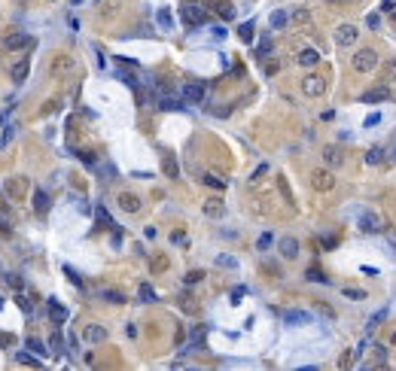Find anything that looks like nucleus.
<instances>
[{
	"label": "nucleus",
	"instance_id": "obj_1",
	"mask_svg": "<svg viewBox=\"0 0 396 371\" xmlns=\"http://www.w3.org/2000/svg\"><path fill=\"white\" fill-rule=\"evenodd\" d=\"M354 67H357V73H372L378 67V55L372 49H360L354 55Z\"/></svg>",
	"mask_w": 396,
	"mask_h": 371
},
{
	"label": "nucleus",
	"instance_id": "obj_2",
	"mask_svg": "<svg viewBox=\"0 0 396 371\" xmlns=\"http://www.w3.org/2000/svg\"><path fill=\"white\" fill-rule=\"evenodd\" d=\"M360 231H366V234H378L384 231V222L378 213H372V210H363L360 213Z\"/></svg>",
	"mask_w": 396,
	"mask_h": 371
},
{
	"label": "nucleus",
	"instance_id": "obj_3",
	"mask_svg": "<svg viewBox=\"0 0 396 371\" xmlns=\"http://www.w3.org/2000/svg\"><path fill=\"white\" fill-rule=\"evenodd\" d=\"M180 13H183V21H186V25H205V21H207V13H205L198 3H186Z\"/></svg>",
	"mask_w": 396,
	"mask_h": 371
},
{
	"label": "nucleus",
	"instance_id": "obj_4",
	"mask_svg": "<svg viewBox=\"0 0 396 371\" xmlns=\"http://www.w3.org/2000/svg\"><path fill=\"white\" fill-rule=\"evenodd\" d=\"M357 37H360L357 25H342V28L335 31V43H338V46H354Z\"/></svg>",
	"mask_w": 396,
	"mask_h": 371
},
{
	"label": "nucleus",
	"instance_id": "obj_5",
	"mask_svg": "<svg viewBox=\"0 0 396 371\" xmlns=\"http://www.w3.org/2000/svg\"><path fill=\"white\" fill-rule=\"evenodd\" d=\"M302 92L308 95V97H320L326 92V82L320 80V76H305V80H302Z\"/></svg>",
	"mask_w": 396,
	"mask_h": 371
},
{
	"label": "nucleus",
	"instance_id": "obj_6",
	"mask_svg": "<svg viewBox=\"0 0 396 371\" xmlns=\"http://www.w3.org/2000/svg\"><path fill=\"white\" fill-rule=\"evenodd\" d=\"M308 323H311V313L308 310H284V325L299 329V325H308Z\"/></svg>",
	"mask_w": 396,
	"mask_h": 371
},
{
	"label": "nucleus",
	"instance_id": "obj_7",
	"mask_svg": "<svg viewBox=\"0 0 396 371\" xmlns=\"http://www.w3.org/2000/svg\"><path fill=\"white\" fill-rule=\"evenodd\" d=\"M31 43H34L31 33H13V37H6V40H3V46H6L9 52H16V49H28Z\"/></svg>",
	"mask_w": 396,
	"mask_h": 371
},
{
	"label": "nucleus",
	"instance_id": "obj_8",
	"mask_svg": "<svg viewBox=\"0 0 396 371\" xmlns=\"http://www.w3.org/2000/svg\"><path fill=\"white\" fill-rule=\"evenodd\" d=\"M83 338H86L88 344H104V341H107V329H104V325H86V329H83Z\"/></svg>",
	"mask_w": 396,
	"mask_h": 371
},
{
	"label": "nucleus",
	"instance_id": "obj_9",
	"mask_svg": "<svg viewBox=\"0 0 396 371\" xmlns=\"http://www.w3.org/2000/svg\"><path fill=\"white\" fill-rule=\"evenodd\" d=\"M277 250H280V256H284V258H296V256H299V241H296V238H280V241H277Z\"/></svg>",
	"mask_w": 396,
	"mask_h": 371
},
{
	"label": "nucleus",
	"instance_id": "obj_10",
	"mask_svg": "<svg viewBox=\"0 0 396 371\" xmlns=\"http://www.w3.org/2000/svg\"><path fill=\"white\" fill-rule=\"evenodd\" d=\"M183 97L192 100V104H201L205 100V85H198V82H186L183 85Z\"/></svg>",
	"mask_w": 396,
	"mask_h": 371
},
{
	"label": "nucleus",
	"instance_id": "obj_11",
	"mask_svg": "<svg viewBox=\"0 0 396 371\" xmlns=\"http://www.w3.org/2000/svg\"><path fill=\"white\" fill-rule=\"evenodd\" d=\"M49 320H52L55 325H61V323L67 320V310L58 305V298H49Z\"/></svg>",
	"mask_w": 396,
	"mask_h": 371
},
{
	"label": "nucleus",
	"instance_id": "obj_12",
	"mask_svg": "<svg viewBox=\"0 0 396 371\" xmlns=\"http://www.w3.org/2000/svg\"><path fill=\"white\" fill-rule=\"evenodd\" d=\"M332 183H335V179L326 174V171H317V174H314V189H320V192H329Z\"/></svg>",
	"mask_w": 396,
	"mask_h": 371
},
{
	"label": "nucleus",
	"instance_id": "obj_13",
	"mask_svg": "<svg viewBox=\"0 0 396 371\" xmlns=\"http://www.w3.org/2000/svg\"><path fill=\"white\" fill-rule=\"evenodd\" d=\"M387 97H390L387 88H372V92H366L360 100H363V104H378V100H387Z\"/></svg>",
	"mask_w": 396,
	"mask_h": 371
},
{
	"label": "nucleus",
	"instance_id": "obj_14",
	"mask_svg": "<svg viewBox=\"0 0 396 371\" xmlns=\"http://www.w3.org/2000/svg\"><path fill=\"white\" fill-rule=\"evenodd\" d=\"M28 70H31V61L21 58V61L13 67V82H25V80H28Z\"/></svg>",
	"mask_w": 396,
	"mask_h": 371
},
{
	"label": "nucleus",
	"instance_id": "obj_15",
	"mask_svg": "<svg viewBox=\"0 0 396 371\" xmlns=\"http://www.w3.org/2000/svg\"><path fill=\"white\" fill-rule=\"evenodd\" d=\"M119 207L125 210V213H138V210H140V198H134V195H119Z\"/></svg>",
	"mask_w": 396,
	"mask_h": 371
},
{
	"label": "nucleus",
	"instance_id": "obj_16",
	"mask_svg": "<svg viewBox=\"0 0 396 371\" xmlns=\"http://www.w3.org/2000/svg\"><path fill=\"white\" fill-rule=\"evenodd\" d=\"M223 213H225L223 201H217V198H213V201H205V216H213V219H220Z\"/></svg>",
	"mask_w": 396,
	"mask_h": 371
},
{
	"label": "nucleus",
	"instance_id": "obj_17",
	"mask_svg": "<svg viewBox=\"0 0 396 371\" xmlns=\"http://www.w3.org/2000/svg\"><path fill=\"white\" fill-rule=\"evenodd\" d=\"M296 61H299L302 67H314L317 61H320V55H317L314 49H302V52H299V58H296Z\"/></svg>",
	"mask_w": 396,
	"mask_h": 371
},
{
	"label": "nucleus",
	"instance_id": "obj_18",
	"mask_svg": "<svg viewBox=\"0 0 396 371\" xmlns=\"http://www.w3.org/2000/svg\"><path fill=\"white\" fill-rule=\"evenodd\" d=\"M34 210H37V213H46V210H49V195L43 192V189L34 192Z\"/></svg>",
	"mask_w": 396,
	"mask_h": 371
},
{
	"label": "nucleus",
	"instance_id": "obj_19",
	"mask_svg": "<svg viewBox=\"0 0 396 371\" xmlns=\"http://www.w3.org/2000/svg\"><path fill=\"white\" fill-rule=\"evenodd\" d=\"M323 159H326V164H332V167H338V164L344 161V159H342V149H335V146H326Z\"/></svg>",
	"mask_w": 396,
	"mask_h": 371
},
{
	"label": "nucleus",
	"instance_id": "obj_20",
	"mask_svg": "<svg viewBox=\"0 0 396 371\" xmlns=\"http://www.w3.org/2000/svg\"><path fill=\"white\" fill-rule=\"evenodd\" d=\"M213 9H217V13H220V18H225V21H232V18H235V6L229 3V0H220V3L213 6Z\"/></svg>",
	"mask_w": 396,
	"mask_h": 371
},
{
	"label": "nucleus",
	"instance_id": "obj_21",
	"mask_svg": "<svg viewBox=\"0 0 396 371\" xmlns=\"http://www.w3.org/2000/svg\"><path fill=\"white\" fill-rule=\"evenodd\" d=\"M201 341H205V329H201V325H198V329H192V341L186 344V353L198 350V347H201Z\"/></svg>",
	"mask_w": 396,
	"mask_h": 371
},
{
	"label": "nucleus",
	"instance_id": "obj_22",
	"mask_svg": "<svg viewBox=\"0 0 396 371\" xmlns=\"http://www.w3.org/2000/svg\"><path fill=\"white\" fill-rule=\"evenodd\" d=\"M268 21H271V28H275V31H280V28H284L287 21H290V16L284 13V9H275V13H271V18H268Z\"/></svg>",
	"mask_w": 396,
	"mask_h": 371
},
{
	"label": "nucleus",
	"instance_id": "obj_23",
	"mask_svg": "<svg viewBox=\"0 0 396 371\" xmlns=\"http://www.w3.org/2000/svg\"><path fill=\"white\" fill-rule=\"evenodd\" d=\"M162 167H165V174L171 177V179H177V177H180V171H177V161H174V155H165V159H162Z\"/></svg>",
	"mask_w": 396,
	"mask_h": 371
},
{
	"label": "nucleus",
	"instance_id": "obj_24",
	"mask_svg": "<svg viewBox=\"0 0 396 371\" xmlns=\"http://www.w3.org/2000/svg\"><path fill=\"white\" fill-rule=\"evenodd\" d=\"M155 18H158V25H162L165 31H174V18H171V13H168L165 6H162V9L155 13Z\"/></svg>",
	"mask_w": 396,
	"mask_h": 371
},
{
	"label": "nucleus",
	"instance_id": "obj_25",
	"mask_svg": "<svg viewBox=\"0 0 396 371\" xmlns=\"http://www.w3.org/2000/svg\"><path fill=\"white\" fill-rule=\"evenodd\" d=\"M253 31H256V25H253V21H244V25L238 28V37H241L244 43H250V40H253Z\"/></svg>",
	"mask_w": 396,
	"mask_h": 371
},
{
	"label": "nucleus",
	"instance_id": "obj_26",
	"mask_svg": "<svg viewBox=\"0 0 396 371\" xmlns=\"http://www.w3.org/2000/svg\"><path fill=\"white\" fill-rule=\"evenodd\" d=\"M49 347H52V353H55V356H61V353H64V338H61L58 332H55L52 338H49Z\"/></svg>",
	"mask_w": 396,
	"mask_h": 371
},
{
	"label": "nucleus",
	"instance_id": "obj_27",
	"mask_svg": "<svg viewBox=\"0 0 396 371\" xmlns=\"http://www.w3.org/2000/svg\"><path fill=\"white\" fill-rule=\"evenodd\" d=\"M138 295H140V301H146V305H150V301H155V289H153L150 283H143V286L138 289Z\"/></svg>",
	"mask_w": 396,
	"mask_h": 371
},
{
	"label": "nucleus",
	"instance_id": "obj_28",
	"mask_svg": "<svg viewBox=\"0 0 396 371\" xmlns=\"http://www.w3.org/2000/svg\"><path fill=\"white\" fill-rule=\"evenodd\" d=\"M25 347H28V350H34L37 356H46V353H49L46 347H43V341H37V338H28V341H25Z\"/></svg>",
	"mask_w": 396,
	"mask_h": 371
},
{
	"label": "nucleus",
	"instance_id": "obj_29",
	"mask_svg": "<svg viewBox=\"0 0 396 371\" xmlns=\"http://www.w3.org/2000/svg\"><path fill=\"white\" fill-rule=\"evenodd\" d=\"M381 159H384V149H381V146H375V149L366 152V164H381Z\"/></svg>",
	"mask_w": 396,
	"mask_h": 371
},
{
	"label": "nucleus",
	"instance_id": "obj_30",
	"mask_svg": "<svg viewBox=\"0 0 396 371\" xmlns=\"http://www.w3.org/2000/svg\"><path fill=\"white\" fill-rule=\"evenodd\" d=\"M158 107H162V110H183V100H174V97H162V100H158Z\"/></svg>",
	"mask_w": 396,
	"mask_h": 371
},
{
	"label": "nucleus",
	"instance_id": "obj_31",
	"mask_svg": "<svg viewBox=\"0 0 396 371\" xmlns=\"http://www.w3.org/2000/svg\"><path fill=\"white\" fill-rule=\"evenodd\" d=\"M104 301H110V305H122V301H125V295H122V292H116V289H107V292H104Z\"/></svg>",
	"mask_w": 396,
	"mask_h": 371
},
{
	"label": "nucleus",
	"instance_id": "obj_32",
	"mask_svg": "<svg viewBox=\"0 0 396 371\" xmlns=\"http://www.w3.org/2000/svg\"><path fill=\"white\" fill-rule=\"evenodd\" d=\"M268 52H271V37H262V40H259V46H256V55H259V58H265Z\"/></svg>",
	"mask_w": 396,
	"mask_h": 371
},
{
	"label": "nucleus",
	"instance_id": "obj_33",
	"mask_svg": "<svg viewBox=\"0 0 396 371\" xmlns=\"http://www.w3.org/2000/svg\"><path fill=\"white\" fill-rule=\"evenodd\" d=\"M18 362H21V365H34V368H40V359H34L31 353H18Z\"/></svg>",
	"mask_w": 396,
	"mask_h": 371
},
{
	"label": "nucleus",
	"instance_id": "obj_34",
	"mask_svg": "<svg viewBox=\"0 0 396 371\" xmlns=\"http://www.w3.org/2000/svg\"><path fill=\"white\" fill-rule=\"evenodd\" d=\"M305 277H308V280H311V283H326V277H323L320 271H317V268H311V271H308V274H305Z\"/></svg>",
	"mask_w": 396,
	"mask_h": 371
},
{
	"label": "nucleus",
	"instance_id": "obj_35",
	"mask_svg": "<svg viewBox=\"0 0 396 371\" xmlns=\"http://www.w3.org/2000/svg\"><path fill=\"white\" fill-rule=\"evenodd\" d=\"M205 183H207V186H213V189H225V183H223L220 177H213V174H207V177H205Z\"/></svg>",
	"mask_w": 396,
	"mask_h": 371
},
{
	"label": "nucleus",
	"instance_id": "obj_36",
	"mask_svg": "<svg viewBox=\"0 0 396 371\" xmlns=\"http://www.w3.org/2000/svg\"><path fill=\"white\" fill-rule=\"evenodd\" d=\"M217 265H223V268H238V262H235L232 256H220V258H217Z\"/></svg>",
	"mask_w": 396,
	"mask_h": 371
},
{
	"label": "nucleus",
	"instance_id": "obj_37",
	"mask_svg": "<svg viewBox=\"0 0 396 371\" xmlns=\"http://www.w3.org/2000/svg\"><path fill=\"white\" fill-rule=\"evenodd\" d=\"M98 222H101V226H113V222H110V213H107L104 207H98Z\"/></svg>",
	"mask_w": 396,
	"mask_h": 371
},
{
	"label": "nucleus",
	"instance_id": "obj_38",
	"mask_svg": "<svg viewBox=\"0 0 396 371\" xmlns=\"http://www.w3.org/2000/svg\"><path fill=\"white\" fill-rule=\"evenodd\" d=\"M244 286H238V289H232V305H241V298H244Z\"/></svg>",
	"mask_w": 396,
	"mask_h": 371
},
{
	"label": "nucleus",
	"instance_id": "obj_39",
	"mask_svg": "<svg viewBox=\"0 0 396 371\" xmlns=\"http://www.w3.org/2000/svg\"><path fill=\"white\" fill-rule=\"evenodd\" d=\"M366 25H369L372 31H378V28H381V18H378V16H369V18H366Z\"/></svg>",
	"mask_w": 396,
	"mask_h": 371
},
{
	"label": "nucleus",
	"instance_id": "obj_40",
	"mask_svg": "<svg viewBox=\"0 0 396 371\" xmlns=\"http://www.w3.org/2000/svg\"><path fill=\"white\" fill-rule=\"evenodd\" d=\"M201 277H205V274H201V271H189V274H186V283H198Z\"/></svg>",
	"mask_w": 396,
	"mask_h": 371
},
{
	"label": "nucleus",
	"instance_id": "obj_41",
	"mask_svg": "<svg viewBox=\"0 0 396 371\" xmlns=\"http://www.w3.org/2000/svg\"><path fill=\"white\" fill-rule=\"evenodd\" d=\"M344 295H347V298H366V292H360V289H344Z\"/></svg>",
	"mask_w": 396,
	"mask_h": 371
},
{
	"label": "nucleus",
	"instance_id": "obj_42",
	"mask_svg": "<svg viewBox=\"0 0 396 371\" xmlns=\"http://www.w3.org/2000/svg\"><path fill=\"white\" fill-rule=\"evenodd\" d=\"M119 80H125V82H128L131 88H138V80H134V76H131V73H119Z\"/></svg>",
	"mask_w": 396,
	"mask_h": 371
},
{
	"label": "nucleus",
	"instance_id": "obj_43",
	"mask_svg": "<svg viewBox=\"0 0 396 371\" xmlns=\"http://www.w3.org/2000/svg\"><path fill=\"white\" fill-rule=\"evenodd\" d=\"M271 246V234H262V238H259V250H268Z\"/></svg>",
	"mask_w": 396,
	"mask_h": 371
},
{
	"label": "nucleus",
	"instance_id": "obj_44",
	"mask_svg": "<svg viewBox=\"0 0 396 371\" xmlns=\"http://www.w3.org/2000/svg\"><path fill=\"white\" fill-rule=\"evenodd\" d=\"M6 283L18 289V286H21V280H18V274H6Z\"/></svg>",
	"mask_w": 396,
	"mask_h": 371
},
{
	"label": "nucleus",
	"instance_id": "obj_45",
	"mask_svg": "<svg viewBox=\"0 0 396 371\" xmlns=\"http://www.w3.org/2000/svg\"><path fill=\"white\" fill-rule=\"evenodd\" d=\"M378 122H381V113H372V116L366 119V128H372V125H378Z\"/></svg>",
	"mask_w": 396,
	"mask_h": 371
},
{
	"label": "nucleus",
	"instance_id": "obj_46",
	"mask_svg": "<svg viewBox=\"0 0 396 371\" xmlns=\"http://www.w3.org/2000/svg\"><path fill=\"white\" fill-rule=\"evenodd\" d=\"M265 171H268V164H259L256 171H253V179H259V177H265Z\"/></svg>",
	"mask_w": 396,
	"mask_h": 371
},
{
	"label": "nucleus",
	"instance_id": "obj_47",
	"mask_svg": "<svg viewBox=\"0 0 396 371\" xmlns=\"http://www.w3.org/2000/svg\"><path fill=\"white\" fill-rule=\"evenodd\" d=\"M125 335L128 338H138V325H125Z\"/></svg>",
	"mask_w": 396,
	"mask_h": 371
},
{
	"label": "nucleus",
	"instance_id": "obj_48",
	"mask_svg": "<svg viewBox=\"0 0 396 371\" xmlns=\"http://www.w3.org/2000/svg\"><path fill=\"white\" fill-rule=\"evenodd\" d=\"M0 228H3V231L9 228V216H6V213H0Z\"/></svg>",
	"mask_w": 396,
	"mask_h": 371
},
{
	"label": "nucleus",
	"instance_id": "obj_49",
	"mask_svg": "<svg viewBox=\"0 0 396 371\" xmlns=\"http://www.w3.org/2000/svg\"><path fill=\"white\" fill-rule=\"evenodd\" d=\"M213 40H225V31L223 28H213Z\"/></svg>",
	"mask_w": 396,
	"mask_h": 371
},
{
	"label": "nucleus",
	"instance_id": "obj_50",
	"mask_svg": "<svg viewBox=\"0 0 396 371\" xmlns=\"http://www.w3.org/2000/svg\"><path fill=\"white\" fill-rule=\"evenodd\" d=\"M393 159H396V146H393Z\"/></svg>",
	"mask_w": 396,
	"mask_h": 371
}]
</instances>
